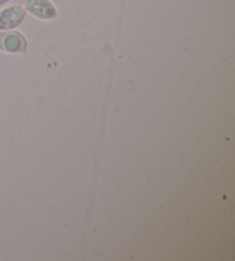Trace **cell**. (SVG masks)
Here are the masks:
<instances>
[{
    "label": "cell",
    "mask_w": 235,
    "mask_h": 261,
    "mask_svg": "<svg viewBox=\"0 0 235 261\" xmlns=\"http://www.w3.org/2000/svg\"><path fill=\"white\" fill-rule=\"evenodd\" d=\"M0 49L8 53H24L26 39L17 31H4L0 33Z\"/></svg>",
    "instance_id": "obj_1"
},
{
    "label": "cell",
    "mask_w": 235,
    "mask_h": 261,
    "mask_svg": "<svg viewBox=\"0 0 235 261\" xmlns=\"http://www.w3.org/2000/svg\"><path fill=\"white\" fill-rule=\"evenodd\" d=\"M24 8L38 19L51 20L56 16V10L49 0H25Z\"/></svg>",
    "instance_id": "obj_2"
},
{
    "label": "cell",
    "mask_w": 235,
    "mask_h": 261,
    "mask_svg": "<svg viewBox=\"0 0 235 261\" xmlns=\"http://www.w3.org/2000/svg\"><path fill=\"white\" fill-rule=\"evenodd\" d=\"M25 17V10L21 6H12L0 12V30L16 28Z\"/></svg>",
    "instance_id": "obj_3"
},
{
    "label": "cell",
    "mask_w": 235,
    "mask_h": 261,
    "mask_svg": "<svg viewBox=\"0 0 235 261\" xmlns=\"http://www.w3.org/2000/svg\"><path fill=\"white\" fill-rule=\"evenodd\" d=\"M7 2H10V0H0V6L4 5V4H6Z\"/></svg>",
    "instance_id": "obj_4"
}]
</instances>
